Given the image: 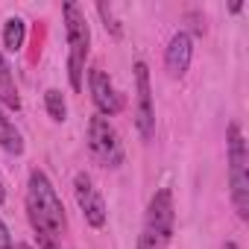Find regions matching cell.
<instances>
[{
    "instance_id": "6da1fadb",
    "label": "cell",
    "mask_w": 249,
    "mask_h": 249,
    "mask_svg": "<svg viewBox=\"0 0 249 249\" xmlns=\"http://www.w3.org/2000/svg\"><path fill=\"white\" fill-rule=\"evenodd\" d=\"M27 214H30V223L36 229V234L41 237H53L59 240L68 229V214H65V205L53 188V182L47 179L44 170H33L30 173V182H27Z\"/></svg>"
},
{
    "instance_id": "7a4b0ae2",
    "label": "cell",
    "mask_w": 249,
    "mask_h": 249,
    "mask_svg": "<svg viewBox=\"0 0 249 249\" xmlns=\"http://www.w3.org/2000/svg\"><path fill=\"white\" fill-rule=\"evenodd\" d=\"M62 21H65V36H68V79L73 91H82L85 62L91 50V27H88L85 12L71 0L62 6Z\"/></svg>"
},
{
    "instance_id": "3957f363",
    "label": "cell",
    "mask_w": 249,
    "mask_h": 249,
    "mask_svg": "<svg viewBox=\"0 0 249 249\" xmlns=\"http://www.w3.org/2000/svg\"><path fill=\"white\" fill-rule=\"evenodd\" d=\"M226 156H229V185H231V205L240 220H249V150L237 123L226 129Z\"/></svg>"
},
{
    "instance_id": "277c9868",
    "label": "cell",
    "mask_w": 249,
    "mask_h": 249,
    "mask_svg": "<svg viewBox=\"0 0 249 249\" xmlns=\"http://www.w3.org/2000/svg\"><path fill=\"white\" fill-rule=\"evenodd\" d=\"M173 231H176L173 194H170V188H159L147 205L138 249H167V243L173 240Z\"/></svg>"
},
{
    "instance_id": "5b68a950",
    "label": "cell",
    "mask_w": 249,
    "mask_h": 249,
    "mask_svg": "<svg viewBox=\"0 0 249 249\" xmlns=\"http://www.w3.org/2000/svg\"><path fill=\"white\" fill-rule=\"evenodd\" d=\"M88 150L103 167H120L123 164V141L117 129L108 123V117L94 114L88 120Z\"/></svg>"
},
{
    "instance_id": "8992f818",
    "label": "cell",
    "mask_w": 249,
    "mask_h": 249,
    "mask_svg": "<svg viewBox=\"0 0 249 249\" xmlns=\"http://www.w3.org/2000/svg\"><path fill=\"white\" fill-rule=\"evenodd\" d=\"M135 126L144 141H150L156 135V106H153L147 62H135Z\"/></svg>"
},
{
    "instance_id": "52a82bcc",
    "label": "cell",
    "mask_w": 249,
    "mask_h": 249,
    "mask_svg": "<svg viewBox=\"0 0 249 249\" xmlns=\"http://www.w3.org/2000/svg\"><path fill=\"white\" fill-rule=\"evenodd\" d=\"M73 196H76V205H79L85 223L94 226V229H103L106 217H108L106 199H103V194L97 191V185H94V179L88 173H76L73 176Z\"/></svg>"
},
{
    "instance_id": "ba28073f",
    "label": "cell",
    "mask_w": 249,
    "mask_h": 249,
    "mask_svg": "<svg viewBox=\"0 0 249 249\" xmlns=\"http://www.w3.org/2000/svg\"><path fill=\"white\" fill-rule=\"evenodd\" d=\"M88 91H91V100H94V106L103 117H114V114L123 111V94L114 88V82L108 79V73L103 68H91Z\"/></svg>"
},
{
    "instance_id": "9c48e42d",
    "label": "cell",
    "mask_w": 249,
    "mask_h": 249,
    "mask_svg": "<svg viewBox=\"0 0 249 249\" xmlns=\"http://www.w3.org/2000/svg\"><path fill=\"white\" fill-rule=\"evenodd\" d=\"M191 59H194V36L179 30L170 36L167 41V50H164V68L173 79H182L191 68Z\"/></svg>"
},
{
    "instance_id": "30bf717a",
    "label": "cell",
    "mask_w": 249,
    "mask_h": 249,
    "mask_svg": "<svg viewBox=\"0 0 249 249\" xmlns=\"http://www.w3.org/2000/svg\"><path fill=\"white\" fill-rule=\"evenodd\" d=\"M0 103H3L6 108L18 111L21 108V97H18V85L12 79V71L3 59V47H0Z\"/></svg>"
},
{
    "instance_id": "8fae6325",
    "label": "cell",
    "mask_w": 249,
    "mask_h": 249,
    "mask_svg": "<svg viewBox=\"0 0 249 249\" xmlns=\"http://www.w3.org/2000/svg\"><path fill=\"white\" fill-rule=\"evenodd\" d=\"M0 147L9 156H21L24 153V135L18 132V126L9 120V114L0 108Z\"/></svg>"
},
{
    "instance_id": "7c38bea8",
    "label": "cell",
    "mask_w": 249,
    "mask_h": 249,
    "mask_svg": "<svg viewBox=\"0 0 249 249\" xmlns=\"http://www.w3.org/2000/svg\"><path fill=\"white\" fill-rule=\"evenodd\" d=\"M24 41H27V24H24V18H18V15H12V18H6V24H3V47L6 53H18L21 47H24Z\"/></svg>"
},
{
    "instance_id": "4fadbf2b",
    "label": "cell",
    "mask_w": 249,
    "mask_h": 249,
    "mask_svg": "<svg viewBox=\"0 0 249 249\" xmlns=\"http://www.w3.org/2000/svg\"><path fill=\"white\" fill-rule=\"evenodd\" d=\"M44 108H47L50 120H56V123H65V120H68V103H65V97H62L59 88H47V94H44Z\"/></svg>"
},
{
    "instance_id": "5bb4252c",
    "label": "cell",
    "mask_w": 249,
    "mask_h": 249,
    "mask_svg": "<svg viewBox=\"0 0 249 249\" xmlns=\"http://www.w3.org/2000/svg\"><path fill=\"white\" fill-rule=\"evenodd\" d=\"M97 15L103 18V24H106V30L114 36V38H120L123 36V27H120V21L114 18V9L108 6V3H97Z\"/></svg>"
},
{
    "instance_id": "9a60e30c",
    "label": "cell",
    "mask_w": 249,
    "mask_h": 249,
    "mask_svg": "<svg viewBox=\"0 0 249 249\" xmlns=\"http://www.w3.org/2000/svg\"><path fill=\"white\" fill-rule=\"evenodd\" d=\"M0 249H15V246H12V234H9L3 217H0Z\"/></svg>"
},
{
    "instance_id": "2e32d148",
    "label": "cell",
    "mask_w": 249,
    "mask_h": 249,
    "mask_svg": "<svg viewBox=\"0 0 249 249\" xmlns=\"http://www.w3.org/2000/svg\"><path fill=\"white\" fill-rule=\"evenodd\" d=\"M38 249H62V246H59V240H53V237H41V234H38Z\"/></svg>"
},
{
    "instance_id": "e0dca14e",
    "label": "cell",
    "mask_w": 249,
    "mask_h": 249,
    "mask_svg": "<svg viewBox=\"0 0 249 249\" xmlns=\"http://www.w3.org/2000/svg\"><path fill=\"white\" fill-rule=\"evenodd\" d=\"M6 199V188H3V179H0V202Z\"/></svg>"
},
{
    "instance_id": "ac0fdd59",
    "label": "cell",
    "mask_w": 249,
    "mask_h": 249,
    "mask_svg": "<svg viewBox=\"0 0 249 249\" xmlns=\"http://www.w3.org/2000/svg\"><path fill=\"white\" fill-rule=\"evenodd\" d=\"M223 249H237V243H234V240H226V243H223Z\"/></svg>"
},
{
    "instance_id": "d6986e66",
    "label": "cell",
    "mask_w": 249,
    "mask_h": 249,
    "mask_svg": "<svg viewBox=\"0 0 249 249\" xmlns=\"http://www.w3.org/2000/svg\"><path fill=\"white\" fill-rule=\"evenodd\" d=\"M18 249H33V246H27V243H18Z\"/></svg>"
}]
</instances>
